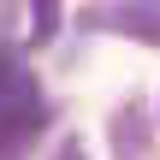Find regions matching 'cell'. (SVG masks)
I'll list each match as a JSON object with an SVG mask.
<instances>
[{
    "mask_svg": "<svg viewBox=\"0 0 160 160\" xmlns=\"http://www.w3.org/2000/svg\"><path fill=\"white\" fill-rule=\"evenodd\" d=\"M113 148H119V160H142L148 154V113H142V101H125L119 113H113Z\"/></svg>",
    "mask_w": 160,
    "mask_h": 160,
    "instance_id": "2",
    "label": "cell"
},
{
    "mask_svg": "<svg viewBox=\"0 0 160 160\" xmlns=\"http://www.w3.org/2000/svg\"><path fill=\"white\" fill-rule=\"evenodd\" d=\"M48 125V101L36 95V89H24V95H12V101H0V160H18L30 142H36V131Z\"/></svg>",
    "mask_w": 160,
    "mask_h": 160,
    "instance_id": "1",
    "label": "cell"
},
{
    "mask_svg": "<svg viewBox=\"0 0 160 160\" xmlns=\"http://www.w3.org/2000/svg\"><path fill=\"white\" fill-rule=\"evenodd\" d=\"M59 30V0H36V18H30V36L36 42H53Z\"/></svg>",
    "mask_w": 160,
    "mask_h": 160,
    "instance_id": "5",
    "label": "cell"
},
{
    "mask_svg": "<svg viewBox=\"0 0 160 160\" xmlns=\"http://www.w3.org/2000/svg\"><path fill=\"white\" fill-rule=\"evenodd\" d=\"M53 160H89V154H83V142H65V148H59Z\"/></svg>",
    "mask_w": 160,
    "mask_h": 160,
    "instance_id": "6",
    "label": "cell"
},
{
    "mask_svg": "<svg viewBox=\"0 0 160 160\" xmlns=\"http://www.w3.org/2000/svg\"><path fill=\"white\" fill-rule=\"evenodd\" d=\"M101 24H113V30H125V36H142V42L160 48V0H125V6L101 12Z\"/></svg>",
    "mask_w": 160,
    "mask_h": 160,
    "instance_id": "3",
    "label": "cell"
},
{
    "mask_svg": "<svg viewBox=\"0 0 160 160\" xmlns=\"http://www.w3.org/2000/svg\"><path fill=\"white\" fill-rule=\"evenodd\" d=\"M24 89H36V83H30V77H24V65L0 48V101H12V95H24Z\"/></svg>",
    "mask_w": 160,
    "mask_h": 160,
    "instance_id": "4",
    "label": "cell"
}]
</instances>
